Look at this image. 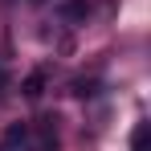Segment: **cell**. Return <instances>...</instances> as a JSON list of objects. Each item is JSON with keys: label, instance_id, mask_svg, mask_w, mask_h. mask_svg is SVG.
<instances>
[{"label": "cell", "instance_id": "1", "mask_svg": "<svg viewBox=\"0 0 151 151\" xmlns=\"http://www.w3.org/2000/svg\"><path fill=\"white\" fill-rule=\"evenodd\" d=\"M33 151H57V119H37V147Z\"/></svg>", "mask_w": 151, "mask_h": 151}, {"label": "cell", "instance_id": "2", "mask_svg": "<svg viewBox=\"0 0 151 151\" xmlns=\"http://www.w3.org/2000/svg\"><path fill=\"white\" fill-rule=\"evenodd\" d=\"M29 143V123H8L4 139H0V151H25Z\"/></svg>", "mask_w": 151, "mask_h": 151}, {"label": "cell", "instance_id": "3", "mask_svg": "<svg viewBox=\"0 0 151 151\" xmlns=\"http://www.w3.org/2000/svg\"><path fill=\"white\" fill-rule=\"evenodd\" d=\"M131 151H151V123H135V131H131Z\"/></svg>", "mask_w": 151, "mask_h": 151}, {"label": "cell", "instance_id": "4", "mask_svg": "<svg viewBox=\"0 0 151 151\" xmlns=\"http://www.w3.org/2000/svg\"><path fill=\"white\" fill-rule=\"evenodd\" d=\"M86 12H90L86 0H70V4H61V17H70V21H86Z\"/></svg>", "mask_w": 151, "mask_h": 151}, {"label": "cell", "instance_id": "5", "mask_svg": "<svg viewBox=\"0 0 151 151\" xmlns=\"http://www.w3.org/2000/svg\"><path fill=\"white\" fill-rule=\"evenodd\" d=\"M21 90H25V98H41V90H45V74H29Z\"/></svg>", "mask_w": 151, "mask_h": 151}, {"label": "cell", "instance_id": "6", "mask_svg": "<svg viewBox=\"0 0 151 151\" xmlns=\"http://www.w3.org/2000/svg\"><path fill=\"white\" fill-rule=\"evenodd\" d=\"M74 94H78V98H90V94H98V82H94V78H90V82H82V78H78V82H74Z\"/></svg>", "mask_w": 151, "mask_h": 151}, {"label": "cell", "instance_id": "7", "mask_svg": "<svg viewBox=\"0 0 151 151\" xmlns=\"http://www.w3.org/2000/svg\"><path fill=\"white\" fill-rule=\"evenodd\" d=\"M4 86H8V74H4V70H0V94H4Z\"/></svg>", "mask_w": 151, "mask_h": 151}]
</instances>
